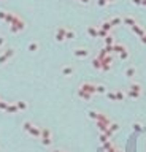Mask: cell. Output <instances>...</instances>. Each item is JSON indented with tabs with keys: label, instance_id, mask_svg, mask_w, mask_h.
I'll use <instances>...</instances> for the list:
<instances>
[{
	"label": "cell",
	"instance_id": "6da1fadb",
	"mask_svg": "<svg viewBox=\"0 0 146 152\" xmlns=\"http://www.w3.org/2000/svg\"><path fill=\"white\" fill-rule=\"evenodd\" d=\"M26 29V22H24V19L22 18H16V21H14V24L13 25H10V32L11 33H16L19 32V30H24Z\"/></svg>",
	"mask_w": 146,
	"mask_h": 152
},
{
	"label": "cell",
	"instance_id": "7a4b0ae2",
	"mask_svg": "<svg viewBox=\"0 0 146 152\" xmlns=\"http://www.w3.org/2000/svg\"><path fill=\"white\" fill-rule=\"evenodd\" d=\"M65 33H67V27H59L56 30V40L57 41H64L65 40Z\"/></svg>",
	"mask_w": 146,
	"mask_h": 152
},
{
	"label": "cell",
	"instance_id": "3957f363",
	"mask_svg": "<svg viewBox=\"0 0 146 152\" xmlns=\"http://www.w3.org/2000/svg\"><path fill=\"white\" fill-rule=\"evenodd\" d=\"M122 24L129 25V27H133V25H137V19L133 16H125V18H122Z\"/></svg>",
	"mask_w": 146,
	"mask_h": 152
},
{
	"label": "cell",
	"instance_id": "277c9868",
	"mask_svg": "<svg viewBox=\"0 0 146 152\" xmlns=\"http://www.w3.org/2000/svg\"><path fill=\"white\" fill-rule=\"evenodd\" d=\"M16 18H18V14H14V13H11V11H8V13H6V18H5V21H3V22H6L8 25H13L14 21H16Z\"/></svg>",
	"mask_w": 146,
	"mask_h": 152
},
{
	"label": "cell",
	"instance_id": "5b68a950",
	"mask_svg": "<svg viewBox=\"0 0 146 152\" xmlns=\"http://www.w3.org/2000/svg\"><path fill=\"white\" fill-rule=\"evenodd\" d=\"M132 30H133V33H137L140 38H141V37H143V35L146 33L143 27H141V25H138V24H137V25H133V27H132Z\"/></svg>",
	"mask_w": 146,
	"mask_h": 152
},
{
	"label": "cell",
	"instance_id": "8992f818",
	"mask_svg": "<svg viewBox=\"0 0 146 152\" xmlns=\"http://www.w3.org/2000/svg\"><path fill=\"white\" fill-rule=\"evenodd\" d=\"M88 33H89L92 38H97V37H98V27L89 25V27H88Z\"/></svg>",
	"mask_w": 146,
	"mask_h": 152
},
{
	"label": "cell",
	"instance_id": "52a82bcc",
	"mask_svg": "<svg viewBox=\"0 0 146 152\" xmlns=\"http://www.w3.org/2000/svg\"><path fill=\"white\" fill-rule=\"evenodd\" d=\"M100 29L110 33V30L113 29V25H111V22H110V21H103V22H102V24H100Z\"/></svg>",
	"mask_w": 146,
	"mask_h": 152
},
{
	"label": "cell",
	"instance_id": "ba28073f",
	"mask_svg": "<svg viewBox=\"0 0 146 152\" xmlns=\"http://www.w3.org/2000/svg\"><path fill=\"white\" fill-rule=\"evenodd\" d=\"M88 54H89V51H88V49H83V48L75 49V56H76V57H86Z\"/></svg>",
	"mask_w": 146,
	"mask_h": 152
},
{
	"label": "cell",
	"instance_id": "9c48e42d",
	"mask_svg": "<svg viewBox=\"0 0 146 152\" xmlns=\"http://www.w3.org/2000/svg\"><path fill=\"white\" fill-rule=\"evenodd\" d=\"M75 35H76V32H75L73 29H68L67 27V33H65V40H73Z\"/></svg>",
	"mask_w": 146,
	"mask_h": 152
},
{
	"label": "cell",
	"instance_id": "30bf717a",
	"mask_svg": "<svg viewBox=\"0 0 146 152\" xmlns=\"http://www.w3.org/2000/svg\"><path fill=\"white\" fill-rule=\"evenodd\" d=\"M113 51H116V52H124L125 51V46L124 45H121V43H114V46H113Z\"/></svg>",
	"mask_w": 146,
	"mask_h": 152
},
{
	"label": "cell",
	"instance_id": "8fae6325",
	"mask_svg": "<svg viewBox=\"0 0 146 152\" xmlns=\"http://www.w3.org/2000/svg\"><path fill=\"white\" fill-rule=\"evenodd\" d=\"M110 22H111V25H113V27H114V25H121V24H122V18L114 16V18L110 19Z\"/></svg>",
	"mask_w": 146,
	"mask_h": 152
},
{
	"label": "cell",
	"instance_id": "7c38bea8",
	"mask_svg": "<svg viewBox=\"0 0 146 152\" xmlns=\"http://www.w3.org/2000/svg\"><path fill=\"white\" fill-rule=\"evenodd\" d=\"M105 45L106 46H114V37L113 35H108V37L105 38Z\"/></svg>",
	"mask_w": 146,
	"mask_h": 152
},
{
	"label": "cell",
	"instance_id": "4fadbf2b",
	"mask_svg": "<svg viewBox=\"0 0 146 152\" xmlns=\"http://www.w3.org/2000/svg\"><path fill=\"white\" fill-rule=\"evenodd\" d=\"M125 75H127L129 78H132L133 75H135V68H133V67H132V68H127V71H125Z\"/></svg>",
	"mask_w": 146,
	"mask_h": 152
},
{
	"label": "cell",
	"instance_id": "5bb4252c",
	"mask_svg": "<svg viewBox=\"0 0 146 152\" xmlns=\"http://www.w3.org/2000/svg\"><path fill=\"white\" fill-rule=\"evenodd\" d=\"M6 13H8V11H3V10H0V21H5Z\"/></svg>",
	"mask_w": 146,
	"mask_h": 152
},
{
	"label": "cell",
	"instance_id": "9a60e30c",
	"mask_svg": "<svg viewBox=\"0 0 146 152\" xmlns=\"http://www.w3.org/2000/svg\"><path fill=\"white\" fill-rule=\"evenodd\" d=\"M130 2H132V5H137V6L143 5V0H130Z\"/></svg>",
	"mask_w": 146,
	"mask_h": 152
},
{
	"label": "cell",
	"instance_id": "2e32d148",
	"mask_svg": "<svg viewBox=\"0 0 146 152\" xmlns=\"http://www.w3.org/2000/svg\"><path fill=\"white\" fill-rule=\"evenodd\" d=\"M37 48H38V43H30V45H29V49L30 51H35Z\"/></svg>",
	"mask_w": 146,
	"mask_h": 152
},
{
	"label": "cell",
	"instance_id": "e0dca14e",
	"mask_svg": "<svg viewBox=\"0 0 146 152\" xmlns=\"http://www.w3.org/2000/svg\"><path fill=\"white\" fill-rule=\"evenodd\" d=\"M130 89H132V92H138V90H140V86H138V84H132V87H130Z\"/></svg>",
	"mask_w": 146,
	"mask_h": 152
},
{
	"label": "cell",
	"instance_id": "ac0fdd59",
	"mask_svg": "<svg viewBox=\"0 0 146 152\" xmlns=\"http://www.w3.org/2000/svg\"><path fill=\"white\" fill-rule=\"evenodd\" d=\"M97 5L98 6H105V5H108V3H106V0H97Z\"/></svg>",
	"mask_w": 146,
	"mask_h": 152
},
{
	"label": "cell",
	"instance_id": "d6986e66",
	"mask_svg": "<svg viewBox=\"0 0 146 152\" xmlns=\"http://www.w3.org/2000/svg\"><path fill=\"white\" fill-rule=\"evenodd\" d=\"M129 57V52L127 51H124V52H121V59H127Z\"/></svg>",
	"mask_w": 146,
	"mask_h": 152
},
{
	"label": "cell",
	"instance_id": "ffe728a7",
	"mask_svg": "<svg viewBox=\"0 0 146 152\" xmlns=\"http://www.w3.org/2000/svg\"><path fill=\"white\" fill-rule=\"evenodd\" d=\"M78 2H80V3H83V5H88V3L90 2V0H78Z\"/></svg>",
	"mask_w": 146,
	"mask_h": 152
},
{
	"label": "cell",
	"instance_id": "44dd1931",
	"mask_svg": "<svg viewBox=\"0 0 146 152\" xmlns=\"http://www.w3.org/2000/svg\"><path fill=\"white\" fill-rule=\"evenodd\" d=\"M97 90H98V92H105V89H103V86H98V87H97Z\"/></svg>",
	"mask_w": 146,
	"mask_h": 152
},
{
	"label": "cell",
	"instance_id": "7402d4cb",
	"mask_svg": "<svg viewBox=\"0 0 146 152\" xmlns=\"http://www.w3.org/2000/svg\"><path fill=\"white\" fill-rule=\"evenodd\" d=\"M141 43H143V45H146V33L143 35V37H141Z\"/></svg>",
	"mask_w": 146,
	"mask_h": 152
},
{
	"label": "cell",
	"instance_id": "603a6c76",
	"mask_svg": "<svg viewBox=\"0 0 146 152\" xmlns=\"http://www.w3.org/2000/svg\"><path fill=\"white\" fill-rule=\"evenodd\" d=\"M3 43H5V38H3V37H0V46H2Z\"/></svg>",
	"mask_w": 146,
	"mask_h": 152
},
{
	"label": "cell",
	"instance_id": "cb8c5ba5",
	"mask_svg": "<svg viewBox=\"0 0 146 152\" xmlns=\"http://www.w3.org/2000/svg\"><path fill=\"white\" fill-rule=\"evenodd\" d=\"M113 2H116V0H106V3H113Z\"/></svg>",
	"mask_w": 146,
	"mask_h": 152
},
{
	"label": "cell",
	"instance_id": "d4e9b609",
	"mask_svg": "<svg viewBox=\"0 0 146 152\" xmlns=\"http://www.w3.org/2000/svg\"><path fill=\"white\" fill-rule=\"evenodd\" d=\"M143 6H146V0H143Z\"/></svg>",
	"mask_w": 146,
	"mask_h": 152
}]
</instances>
